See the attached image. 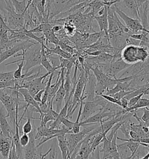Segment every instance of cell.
<instances>
[{"instance_id":"cell-1","label":"cell","mask_w":149,"mask_h":159,"mask_svg":"<svg viewBox=\"0 0 149 159\" xmlns=\"http://www.w3.org/2000/svg\"><path fill=\"white\" fill-rule=\"evenodd\" d=\"M21 94L16 86L0 89V101L7 111V118H9L15 132L16 126V100Z\"/></svg>"},{"instance_id":"cell-2","label":"cell","mask_w":149,"mask_h":159,"mask_svg":"<svg viewBox=\"0 0 149 159\" xmlns=\"http://www.w3.org/2000/svg\"><path fill=\"white\" fill-rule=\"evenodd\" d=\"M42 44L37 42L27 49L23 50L22 54H16L14 56V58L18 56L23 57V60L25 62L23 67L25 74L28 72L33 68L41 66L42 61Z\"/></svg>"},{"instance_id":"cell-3","label":"cell","mask_w":149,"mask_h":159,"mask_svg":"<svg viewBox=\"0 0 149 159\" xmlns=\"http://www.w3.org/2000/svg\"><path fill=\"white\" fill-rule=\"evenodd\" d=\"M108 33L109 36H125L130 37L133 33L122 24L116 14L114 5L108 7Z\"/></svg>"},{"instance_id":"cell-4","label":"cell","mask_w":149,"mask_h":159,"mask_svg":"<svg viewBox=\"0 0 149 159\" xmlns=\"http://www.w3.org/2000/svg\"><path fill=\"white\" fill-rule=\"evenodd\" d=\"M90 70L95 76L97 82L96 94L104 93L107 89L113 88L117 82H119V78H110L96 66H92Z\"/></svg>"},{"instance_id":"cell-5","label":"cell","mask_w":149,"mask_h":159,"mask_svg":"<svg viewBox=\"0 0 149 159\" xmlns=\"http://www.w3.org/2000/svg\"><path fill=\"white\" fill-rule=\"evenodd\" d=\"M94 66L98 67L110 78H115L120 72L125 70L130 65L121 58L110 63H97Z\"/></svg>"},{"instance_id":"cell-6","label":"cell","mask_w":149,"mask_h":159,"mask_svg":"<svg viewBox=\"0 0 149 159\" xmlns=\"http://www.w3.org/2000/svg\"><path fill=\"white\" fill-rule=\"evenodd\" d=\"M114 5L118 16H120L121 19L123 20V21L125 24L126 26L129 29L130 31H132L133 34L139 33L142 32H146L149 33V30L145 29L143 28L140 20L130 17L124 12H123L122 10L118 8L115 4Z\"/></svg>"},{"instance_id":"cell-7","label":"cell","mask_w":149,"mask_h":159,"mask_svg":"<svg viewBox=\"0 0 149 159\" xmlns=\"http://www.w3.org/2000/svg\"><path fill=\"white\" fill-rule=\"evenodd\" d=\"M37 43L36 41L33 42L31 40V39L29 40H25L16 46H14V47L5 50V52H0V64L8 59L11 57L15 56L18 52L25 50Z\"/></svg>"},{"instance_id":"cell-8","label":"cell","mask_w":149,"mask_h":159,"mask_svg":"<svg viewBox=\"0 0 149 159\" xmlns=\"http://www.w3.org/2000/svg\"><path fill=\"white\" fill-rule=\"evenodd\" d=\"M115 5L130 17L140 20L139 8L135 0H121Z\"/></svg>"},{"instance_id":"cell-9","label":"cell","mask_w":149,"mask_h":159,"mask_svg":"<svg viewBox=\"0 0 149 159\" xmlns=\"http://www.w3.org/2000/svg\"><path fill=\"white\" fill-rule=\"evenodd\" d=\"M121 55L122 59L130 65L139 62V46L133 44L126 46L122 50Z\"/></svg>"},{"instance_id":"cell-10","label":"cell","mask_w":149,"mask_h":159,"mask_svg":"<svg viewBox=\"0 0 149 159\" xmlns=\"http://www.w3.org/2000/svg\"><path fill=\"white\" fill-rule=\"evenodd\" d=\"M0 128L3 135L9 138H12L15 134L12 128L10 126L7 121V111L0 101Z\"/></svg>"},{"instance_id":"cell-11","label":"cell","mask_w":149,"mask_h":159,"mask_svg":"<svg viewBox=\"0 0 149 159\" xmlns=\"http://www.w3.org/2000/svg\"><path fill=\"white\" fill-rule=\"evenodd\" d=\"M84 109L82 111L81 117L80 118V122L84 121L88 117H91L94 112L100 111L102 108L101 106H98L94 100L88 101L84 103Z\"/></svg>"},{"instance_id":"cell-12","label":"cell","mask_w":149,"mask_h":159,"mask_svg":"<svg viewBox=\"0 0 149 159\" xmlns=\"http://www.w3.org/2000/svg\"><path fill=\"white\" fill-rule=\"evenodd\" d=\"M12 138H9L3 135L0 133V155L2 159H8L9 152L12 145Z\"/></svg>"},{"instance_id":"cell-13","label":"cell","mask_w":149,"mask_h":159,"mask_svg":"<svg viewBox=\"0 0 149 159\" xmlns=\"http://www.w3.org/2000/svg\"><path fill=\"white\" fill-rule=\"evenodd\" d=\"M64 80H65V78L62 80L61 84L55 94L54 97V100H53V106H56V111L58 113L60 112L62 108V105L65 98V91L64 87Z\"/></svg>"},{"instance_id":"cell-14","label":"cell","mask_w":149,"mask_h":159,"mask_svg":"<svg viewBox=\"0 0 149 159\" xmlns=\"http://www.w3.org/2000/svg\"><path fill=\"white\" fill-rule=\"evenodd\" d=\"M94 19L97 22L100 30L101 32H104L108 38V7L106 5V9L104 13L101 15H95Z\"/></svg>"},{"instance_id":"cell-15","label":"cell","mask_w":149,"mask_h":159,"mask_svg":"<svg viewBox=\"0 0 149 159\" xmlns=\"http://www.w3.org/2000/svg\"><path fill=\"white\" fill-rule=\"evenodd\" d=\"M19 93L22 95L23 98L25 100V101L26 102V103H27L29 105H30L33 107L36 108V109L38 110V111H39L40 114V117H41L43 115L40 106H39V104L37 102L33 97L29 93L28 89L26 88H19Z\"/></svg>"},{"instance_id":"cell-16","label":"cell","mask_w":149,"mask_h":159,"mask_svg":"<svg viewBox=\"0 0 149 159\" xmlns=\"http://www.w3.org/2000/svg\"><path fill=\"white\" fill-rule=\"evenodd\" d=\"M44 43L42 44V50H41V54H42V61H41V65L43 66L46 70L47 72L52 73L53 72L56 71V69L54 68L51 64L50 62L49 61L47 56L46 53L45 48H44Z\"/></svg>"},{"instance_id":"cell-17","label":"cell","mask_w":149,"mask_h":159,"mask_svg":"<svg viewBox=\"0 0 149 159\" xmlns=\"http://www.w3.org/2000/svg\"><path fill=\"white\" fill-rule=\"evenodd\" d=\"M105 34L104 32H94V33H89L86 40L83 43L81 48L82 49H86L90 46L92 45L94 43L96 42L102 36V35Z\"/></svg>"},{"instance_id":"cell-18","label":"cell","mask_w":149,"mask_h":159,"mask_svg":"<svg viewBox=\"0 0 149 159\" xmlns=\"http://www.w3.org/2000/svg\"><path fill=\"white\" fill-rule=\"evenodd\" d=\"M64 134H62L58 136L56 138L58 142V146L60 148L62 154V159H68L69 157V151L68 148L66 145V141L64 138Z\"/></svg>"},{"instance_id":"cell-19","label":"cell","mask_w":149,"mask_h":159,"mask_svg":"<svg viewBox=\"0 0 149 159\" xmlns=\"http://www.w3.org/2000/svg\"><path fill=\"white\" fill-rule=\"evenodd\" d=\"M117 136H118V132L114 134V137L112 138L111 143V150H110V153L107 157V159H120V156L119 153L117 150L116 146V140H117Z\"/></svg>"},{"instance_id":"cell-20","label":"cell","mask_w":149,"mask_h":159,"mask_svg":"<svg viewBox=\"0 0 149 159\" xmlns=\"http://www.w3.org/2000/svg\"><path fill=\"white\" fill-rule=\"evenodd\" d=\"M14 6L16 13L18 14L23 15L27 11L26 8V0H22L19 1L18 0H11Z\"/></svg>"},{"instance_id":"cell-21","label":"cell","mask_w":149,"mask_h":159,"mask_svg":"<svg viewBox=\"0 0 149 159\" xmlns=\"http://www.w3.org/2000/svg\"><path fill=\"white\" fill-rule=\"evenodd\" d=\"M149 107V98H141L137 103L131 107L126 108L125 109L126 112H133L136 111L141 108Z\"/></svg>"},{"instance_id":"cell-22","label":"cell","mask_w":149,"mask_h":159,"mask_svg":"<svg viewBox=\"0 0 149 159\" xmlns=\"http://www.w3.org/2000/svg\"><path fill=\"white\" fill-rule=\"evenodd\" d=\"M64 87L65 91L64 101L66 102V100H67V98H68L70 93V92L72 89V88H73L72 80L70 78V74L65 73V80H64Z\"/></svg>"},{"instance_id":"cell-23","label":"cell","mask_w":149,"mask_h":159,"mask_svg":"<svg viewBox=\"0 0 149 159\" xmlns=\"http://www.w3.org/2000/svg\"><path fill=\"white\" fill-rule=\"evenodd\" d=\"M21 62L20 64H18V69L15 71H14V79H19L22 77V70H23V67L24 66V63H25V61L23 60V58L20 59V60H19L18 61H13V62H8L7 64H5V66H8V65H11V64H15V63H16V62Z\"/></svg>"},{"instance_id":"cell-24","label":"cell","mask_w":149,"mask_h":159,"mask_svg":"<svg viewBox=\"0 0 149 159\" xmlns=\"http://www.w3.org/2000/svg\"><path fill=\"white\" fill-rule=\"evenodd\" d=\"M116 146L118 152L120 156V159H128V157L129 156L128 155L129 152H130V151L128 148V146L126 145L125 142L123 144L116 145Z\"/></svg>"},{"instance_id":"cell-25","label":"cell","mask_w":149,"mask_h":159,"mask_svg":"<svg viewBox=\"0 0 149 159\" xmlns=\"http://www.w3.org/2000/svg\"><path fill=\"white\" fill-rule=\"evenodd\" d=\"M56 72H52L51 74H50V75H49V78H48V80H47L46 86V88H45L44 92V93H43V97H42V103H45L47 102V98H48V92H49L50 88V86H51V84H51V83H52V78H53V77H54V74H55Z\"/></svg>"},{"instance_id":"cell-26","label":"cell","mask_w":149,"mask_h":159,"mask_svg":"<svg viewBox=\"0 0 149 159\" xmlns=\"http://www.w3.org/2000/svg\"><path fill=\"white\" fill-rule=\"evenodd\" d=\"M63 28L68 37L72 36L76 32V29L74 25L70 22H66L63 24Z\"/></svg>"},{"instance_id":"cell-27","label":"cell","mask_w":149,"mask_h":159,"mask_svg":"<svg viewBox=\"0 0 149 159\" xmlns=\"http://www.w3.org/2000/svg\"><path fill=\"white\" fill-rule=\"evenodd\" d=\"M40 125L41 126H46L47 123L49 121H53L56 119L53 117L50 112H47L46 114H43L41 117H40Z\"/></svg>"},{"instance_id":"cell-28","label":"cell","mask_w":149,"mask_h":159,"mask_svg":"<svg viewBox=\"0 0 149 159\" xmlns=\"http://www.w3.org/2000/svg\"><path fill=\"white\" fill-rule=\"evenodd\" d=\"M52 55H54V54L47 56V57L50 62L51 65L52 66V67L54 68H56L57 70L58 69H61V62L60 57L59 56L55 57L52 56Z\"/></svg>"},{"instance_id":"cell-29","label":"cell","mask_w":149,"mask_h":159,"mask_svg":"<svg viewBox=\"0 0 149 159\" xmlns=\"http://www.w3.org/2000/svg\"><path fill=\"white\" fill-rule=\"evenodd\" d=\"M144 148L146 147L142 145V148H140V145L138 149L136 150V151L135 152V153L132 156L131 159H142V158L146 154Z\"/></svg>"},{"instance_id":"cell-30","label":"cell","mask_w":149,"mask_h":159,"mask_svg":"<svg viewBox=\"0 0 149 159\" xmlns=\"http://www.w3.org/2000/svg\"><path fill=\"white\" fill-rule=\"evenodd\" d=\"M31 120L32 119L30 118H28L27 119L26 123L23 125V127H22V133L29 134V133L31 132V131H32L33 124H32Z\"/></svg>"},{"instance_id":"cell-31","label":"cell","mask_w":149,"mask_h":159,"mask_svg":"<svg viewBox=\"0 0 149 159\" xmlns=\"http://www.w3.org/2000/svg\"><path fill=\"white\" fill-rule=\"evenodd\" d=\"M14 71L8 72H0V82L8 81L14 79Z\"/></svg>"},{"instance_id":"cell-32","label":"cell","mask_w":149,"mask_h":159,"mask_svg":"<svg viewBox=\"0 0 149 159\" xmlns=\"http://www.w3.org/2000/svg\"><path fill=\"white\" fill-rule=\"evenodd\" d=\"M58 45L60 46L62 50H63L64 51L67 52H69L70 54H71L72 55L74 54V47H72L69 44H67L64 43L62 42L61 41H60Z\"/></svg>"},{"instance_id":"cell-33","label":"cell","mask_w":149,"mask_h":159,"mask_svg":"<svg viewBox=\"0 0 149 159\" xmlns=\"http://www.w3.org/2000/svg\"><path fill=\"white\" fill-rule=\"evenodd\" d=\"M131 90L129 91H125V90H121L120 92H118L114 94H111L110 96H112L113 98H116L118 100H120L124 98H125L126 96H127L128 94L130 93L131 92H132L133 90Z\"/></svg>"},{"instance_id":"cell-34","label":"cell","mask_w":149,"mask_h":159,"mask_svg":"<svg viewBox=\"0 0 149 159\" xmlns=\"http://www.w3.org/2000/svg\"><path fill=\"white\" fill-rule=\"evenodd\" d=\"M61 124L63 125H64L66 128H68L70 131L72 130L73 126L74 125V122L70 121L68 120V118H67L66 117H63V118H61Z\"/></svg>"},{"instance_id":"cell-35","label":"cell","mask_w":149,"mask_h":159,"mask_svg":"<svg viewBox=\"0 0 149 159\" xmlns=\"http://www.w3.org/2000/svg\"><path fill=\"white\" fill-rule=\"evenodd\" d=\"M143 95H144V93H142L139 94H138L136 96L133 97L132 98H130L128 100V107L127 108L131 107L133 106L140 99L142 98V97Z\"/></svg>"},{"instance_id":"cell-36","label":"cell","mask_w":149,"mask_h":159,"mask_svg":"<svg viewBox=\"0 0 149 159\" xmlns=\"http://www.w3.org/2000/svg\"><path fill=\"white\" fill-rule=\"evenodd\" d=\"M8 159H19L17 152H16V148H15V145L14 144L13 140L12 141V145H11L10 152H9V158Z\"/></svg>"},{"instance_id":"cell-37","label":"cell","mask_w":149,"mask_h":159,"mask_svg":"<svg viewBox=\"0 0 149 159\" xmlns=\"http://www.w3.org/2000/svg\"><path fill=\"white\" fill-rule=\"evenodd\" d=\"M29 136L27 134H25L23 133L22 135L20 137V144L22 146V147H25L26 145H28L29 142Z\"/></svg>"},{"instance_id":"cell-38","label":"cell","mask_w":149,"mask_h":159,"mask_svg":"<svg viewBox=\"0 0 149 159\" xmlns=\"http://www.w3.org/2000/svg\"><path fill=\"white\" fill-rule=\"evenodd\" d=\"M142 110L143 111V115L142 116V117H141V119L147 124V126H149V109L146 107L142 108Z\"/></svg>"},{"instance_id":"cell-39","label":"cell","mask_w":149,"mask_h":159,"mask_svg":"<svg viewBox=\"0 0 149 159\" xmlns=\"http://www.w3.org/2000/svg\"><path fill=\"white\" fill-rule=\"evenodd\" d=\"M44 89H42L41 90H40L33 97L34 99L38 103H42V97H43V95L44 92Z\"/></svg>"},{"instance_id":"cell-40","label":"cell","mask_w":149,"mask_h":159,"mask_svg":"<svg viewBox=\"0 0 149 159\" xmlns=\"http://www.w3.org/2000/svg\"><path fill=\"white\" fill-rule=\"evenodd\" d=\"M100 149H99V146H98L96 147V149H94L92 152V153L90 154V155L92 154L91 158H92V159H100Z\"/></svg>"},{"instance_id":"cell-41","label":"cell","mask_w":149,"mask_h":159,"mask_svg":"<svg viewBox=\"0 0 149 159\" xmlns=\"http://www.w3.org/2000/svg\"><path fill=\"white\" fill-rule=\"evenodd\" d=\"M129 136H130V138L133 139L135 140V142H140V136L139 134H138L136 132H135L134 131L130 130L129 131Z\"/></svg>"},{"instance_id":"cell-42","label":"cell","mask_w":149,"mask_h":159,"mask_svg":"<svg viewBox=\"0 0 149 159\" xmlns=\"http://www.w3.org/2000/svg\"><path fill=\"white\" fill-rule=\"evenodd\" d=\"M121 103V107L126 109L128 107V100H127L126 98H124L120 100Z\"/></svg>"},{"instance_id":"cell-43","label":"cell","mask_w":149,"mask_h":159,"mask_svg":"<svg viewBox=\"0 0 149 159\" xmlns=\"http://www.w3.org/2000/svg\"><path fill=\"white\" fill-rule=\"evenodd\" d=\"M63 28V25H53L52 27V30L54 32V33H56L60 30L61 29Z\"/></svg>"},{"instance_id":"cell-44","label":"cell","mask_w":149,"mask_h":159,"mask_svg":"<svg viewBox=\"0 0 149 159\" xmlns=\"http://www.w3.org/2000/svg\"><path fill=\"white\" fill-rule=\"evenodd\" d=\"M1 128H0V133H1Z\"/></svg>"},{"instance_id":"cell-45","label":"cell","mask_w":149,"mask_h":159,"mask_svg":"<svg viewBox=\"0 0 149 159\" xmlns=\"http://www.w3.org/2000/svg\"><path fill=\"white\" fill-rule=\"evenodd\" d=\"M110 1H113V0H110Z\"/></svg>"}]
</instances>
